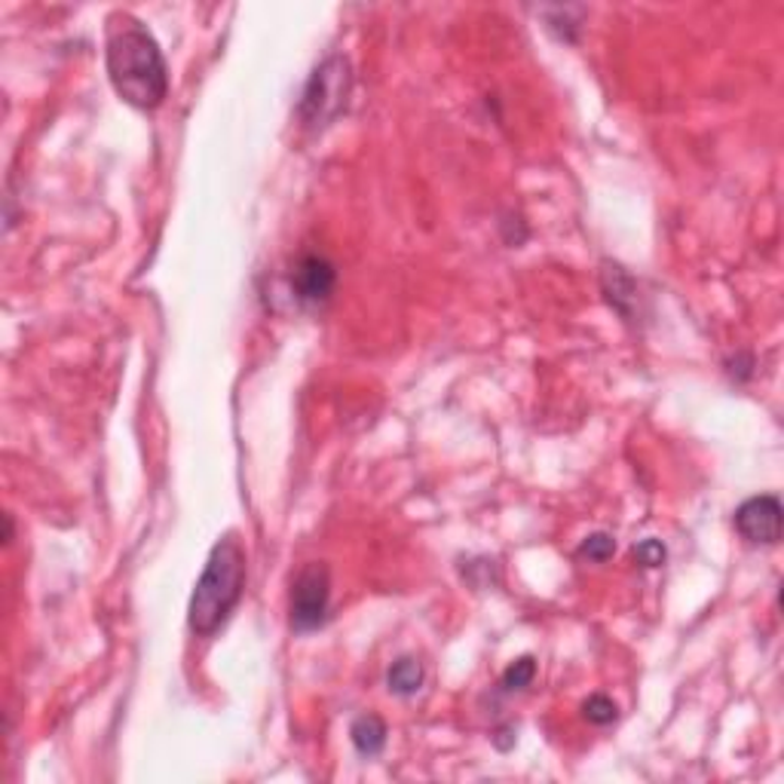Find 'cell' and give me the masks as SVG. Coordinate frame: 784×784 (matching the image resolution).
Listing matches in <instances>:
<instances>
[{
  "label": "cell",
  "instance_id": "cell-3",
  "mask_svg": "<svg viewBox=\"0 0 784 784\" xmlns=\"http://www.w3.org/2000/svg\"><path fill=\"white\" fill-rule=\"evenodd\" d=\"M352 89L350 62L343 56H328L325 62L313 71V77L306 81L304 96L298 105V113L304 120V126L322 129L335 120L337 113L347 108V98Z\"/></svg>",
  "mask_w": 784,
  "mask_h": 784
},
{
  "label": "cell",
  "instance_id": "cell-7",
  "mask_svg": "<svg viewBox=\"0 0 784 784\" xmlns=\"http://www.w3.org/2000/svg\"><path fill=\"white\" fill-rule=\"evenodd\" d=\"M350 738L355 751L362 757H374L384 751L386 745V723L377 714H362L359 721L350 726Z\"/></svg>",
  "mask_w": 784,
  "mask_h": 784
},
{
  "label": "cell",
  "instance_id": "cell-2",
  "mask_svg": "<svg viewBox=\"0 0 784 784\" xmlns=\"http://www.w3.org/2000/svg\"><path fill=\"white\" fill-rule=\"evenodd\" d=\"M242 589H245V548L230 533L212 548L206 570L193 589L191 610H188L193 635H200V638L215 635L227 623L233 607L240 604Z\"/></svg>",
  "mask_w": 784,
  "mask_h": 784
},
{
  "label": "cell",
  "instance_id": "cell-9",
  "mask_svg": "<svg viewBox=\"0 0 784 784\" xmlns=\"http://www.w3.org/2000/svg\"><path fill=\"white\" fill-rule=\"evenodd\" d=\"M582 714H586V721L594 723V726H610V723L619 717V708H616V702H613L610 696L598 692V696H592L589 702L582 704Z\"/></svg>",
  "mask_w": 784,
  "mask_h": 784
},
{
  "label": "cell",
  "instance_id": "cell-8",
  "mask_svg": "<svg viewBox=\"0 0 784 784\" xmlns=\"http://www.w3.org/2000/svg\"><path fill=\"white\" fill-rule=\"evenodd\" d=\"M386 684H389V692L408 699V696H414L417 689L423 687V665L417 659H399L386 674Z\"/></svg>",
  "mask_w": 784,
  "mask_h": 784
},
{
  "label": "cell",
  "instance_id": "cell-4",
  "mask_svg": "<svg viewBox=\"0 0 784 784\" xmlns=\"http://www.w3.org/2000/svg\"><path fill=\"white\" fill-rule=\"evenodd\" d=\"M328 601H331V574L328 567L313 560L294 579L291 589V625L298 631H313L325 623L328 616Z\"/></svg>",
  "mask_w": 784,
  "mask_h": 784
},
{
  "label": "cell",
  "instance_id": "cell-5",
  "mask_svg": "<svg viewBox=\"0 0 784 784\" xmlns=\"http://www.w3.org/2000/svg\"><path fill=\"white\" fill-rule=\"evenodd\" d=\"M736 530L753 545H775L782 540V503L763 494L745 499L736 509Z\"/></svg>",
  "mask_w": 784,
  "mask_h": 784
},
{
  "label": "cell",
  "instance_id": "cell-10",
  "mask_svg": "<svg viewBox=\"0 0 784 784\" xmlns=\"http://www.w3.org/2000/svg\"><path fill=\"white\" fill-rule=\"evenodd\" d=\"M533 677H536V662L530 656H521L503 674V689H506V692H518V689L530 687Z\"/></svg>",
  "mask_w": 784,
  "mask_h": 784
},
{
  "label": "cell",
  "instance_id": "cell-11",
  "mask_svg": "<svg viewBox=\"0 0 784 784\" xmlns=\"http://www.w3.org/2000/svg\"><path fill=\"white\" fill-rule=\"evenodd\" d=\"M613 552H616V540L610 536V533H592V536H586V543L579 545V555L589 560H607L613 558Z\"/></svg>",
  "mask_w": 784,
  "mask_h": 784
},
{
  "label": "cell",
  "instance_id": "cell-1",
  "mask_svg": "<svg viewBox=\"0 0 784 784\" xmlns=\"http://www.w3.org/2000/svg\"><path fill=\"white\" fill-rule=\"evenodd\" d=\"M108 77L117 96L132 108L154 111L169 93V71L162 59L160 44L154 34L129 13H113L108 19Z\"/></svg>",
  "mask_w": 784,
  "mask_h": 784
},
{
  "label": "cell",
  "instance_id": "cell-12",
  "mask_svg": "<svg viewBox=\"0 0 784 784\" xmlns=\"http://www.w3.org/2000/svg\"><path fill=\"white\" fill-rule=\"evenodd\" d=\"M635 560L640 567H662L665 564V545L659 540H643L635 545Z\"/></svg>",
  "mask_w": 784,
  "mask_h": 784
},
{
  "label": "cell",
  "instance_id": "cell-6",
  "mask_svg": "<svg viewBox=\"0 0 784 784\" xmlns=\"http://www.w3.org/2000/svg\"><path fill=\"white\" fill-rule=\"evenodd\" d=\"M335 264L322 255H304L294 264V273H291V289L298 294V301H304V304L328 301L331 291H335Z\"/></svg>",
  "mask_w": 784,
  "mask_h": 784
}]
</instances>
